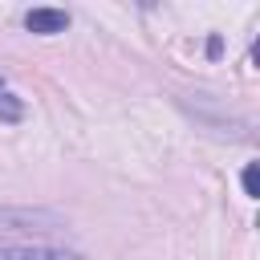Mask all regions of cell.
Here are the masks:
<instances>
[{
  "mask_svg": "<svg viewBox=\"0 0 260 260\" xmlns=\"http://www.w3.org/2000/svg\"><path fill=\"white\" fill-rule=\"evenodd\" d=\"M24 24H28V32H65L69 28V12H61V8H32L28 16H24Z\"/></svg>",
  "mask_w": 260,
  "mask_h": 260,
  "instance_id": "obj_1",
  "label": "cell"
},
{
  "mask_svg": "<svg viewBox=\"0 0 260 260\" xmlns=\"http://www.w3.org/2000/svg\"><path fill=\"white\" fill-rule=\"evenodd\" d=\"M0 260H81V256L61 248H0Z\"/></svg>",
  "mask_w": 260,
  "mask_h": 260,
  "instance_id": "obj_2",
  "label": "cell"
},
{
  "mask_svg": "<svg viewBox=\"0 0 260 260\" xmlns=\"http://www.w3.org/2000/svg\"><path fill=\"white\" fill-rule=\"evenodd\" d=\"M0 118H4V122H20V118H24L20 98H16V93H8V89H0Z\"/></svg>",
  "mask_w": 260,
  "mask_h": 260,
  "instance_id": "obj_3",
  "label": "cell"
},
{
  "mask_svg": "<svg viewBox=\"0 0 260 260\" xmlns=\"http://www.w3.org/2000/svg\"><path fill=\"white\" fill-rule=\"evenodd\" d=\"M244 195H252V199L260 195V187H256V162L244 167Z\"/></svg>",
  "mask_w": 260,
  "mask_h": 260,
  "instance_id": "obj_4",
  "label": "cell"
},
{
  "mask_svg": "<svg viewBox=\"0 0 260 260\" xmlns=\"http://www.w3.org/2000/svg\"><path fill=\"white\" fill-rule=\"evenodd\" d=\"M0 89H4V77H0Z\"/></svg>",
  "mask_w": 260,
  "mask_h": 260,
  "instance_id": "obj_5",
  "label": "cell"
}]
</instances>
